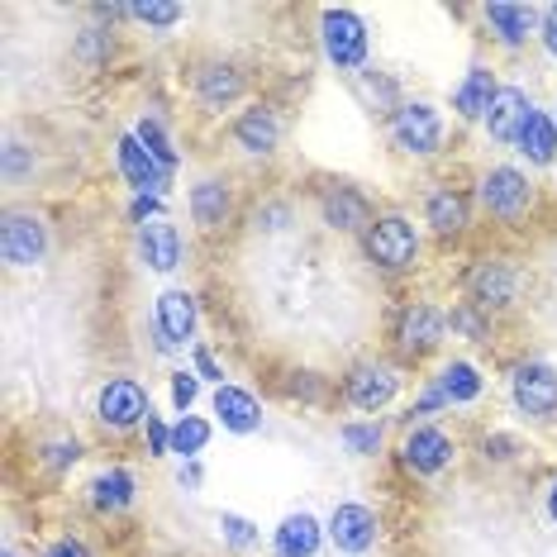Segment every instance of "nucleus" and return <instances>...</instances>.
<instances>
[{"label":"nucleus","instance_id":"obj_50","mask_svg":"<svg viewBox=\"0 0 557 557\" xmlns=\"http://www.w3.org/2000/svg\"><path fill=\"white\" fill-rule=\"evenodd\" d=\"M553 110H557V106H553ZM553 120H557V115H553Z\"/></svg>","mask_w":557,"mask_h":557},{"label":"nucleus","instance_id":"obj_12","mask_svg":"<svg viewBox=\"0 0 557 557\" xmlns=\"http://www.w3.org/2000/svg\"><path fill=\"white\" fill-rule=\"evenodd\" d=\"M314 210H320V224L329 234H358V238L372 230V220L382 214L358 182H324L320 196H314Z\"/></svg>","mask_w":557,"mask_h":557},{"label":"nucleus","instance_id":"obj_8","mask_svg":"<svg viewBox=\"0 0 557 557\" xmlns=\"http://www.w3.org/2000/svg\"><path fill=\"white\" fill-rule=\"evenodd\" d=\"M200 300L186 286H168L153 300V352L176 358V352H191L200 344Z\"/></svg>","mask_w":557,"mask_h":557},{"label":"nucleus","instance_id":"obj_48","mask_svg":"<svg viewBox=\"0 0 557 557\" xmlns=\"http://www.w3.org/2000/svg\"><path fill=\"white\" fill-rule=\"evenodd\" d=\"M548 519L557 524V476H553V486H548Z\"/></svg>","mask_w":557,"mask_h":557},{"label":"nucleus","instance_id":"obj_11","mask_svg":"<svg viewBox=\"0 0 557 557\" xmlns=\"http://www.w3.org/2000/svg\"><path fill=\"white\" fill-rule=\"evenodd\" d=\"M472 206H476V191H467L458 182H429L424 186V200H420V214L429 224V234L443 238V244H458L472 230Z\"/></svg>","mask_w":557,"mask_h":557},{"label":"nucleus","instance_id":"obj_28","mask_svg":"<svg viewBox=\"0 0 557 557\" xmlns=\"http://www.w3.org/2000/svg\"><path fill=\"white\" fill-rule=\"evenodd\" d=\"M515 153L524 158L529 168H553L557 162V120L548 110H534V115H529V124L515 138Z\"/></svg>","mask_w":557,"mask_h":557},{"label":"nucleus","instance_id":"obj_16","mask_svg":"<svg viewBox=\"0 0 557 557\" xmlns=\"http://www.w3.org/2000/svg\"><path fill=\"white\" fill-rule=\"evenodd\" d=\"M48 220L39 210H5V224H0V258L5 268H39L48 262Z\"/></svg>","mask_w":557,"mask_h":557},{"label":"nucleus","instance_id":"obj_46","mask_svg":"<svg viewBox=\"0 0 557 557\" xmlns=\"http://www.w3.org/2000/svg\"><path fill=\"white\" fill-rule=\"evenodd\" d=\"M539 44H543V53H548L557 62V0L548 10H543V24H539Z\"/></svg>","mask_w":557,"mask_h":557},{"label":"nucleus","instance_id":"obj_6","mask_svg":"<svg viewBox=\"0 0 557 557\" xmlns=\"http://www.w3.org/2000/svg\"><path fill=\"white\" fill-rule=\"evenodd\" d=\"M519 296H524V272H519L510 258H500V252H481L472 268L462 272V300H472L491 320L515 310Z\"/></svg>","mask_w":557,"mask_h":557},{"label":"nucleus","instance_id":"obj_9","mask_svg":"<svg viewBox=\"0 0 557 557\" xmlns=\"http://www.w3.org/2000/svg\"><path fill=\"white\" fill-rule=\"evenodd\" d=\"M448 338V310H438L434 300H405L396 310V324H391V344L405 362H424L429 352L443 348Z\"/></svg>","mask_w":557,"mask_h":557},{"label":"nucleus","instance_id":"obj_34","mask_svg":"<svg viewBox=\"0 0 557 557\" xmlns=\"http://www.w3.org/2000/svg\"><path fill=\"white\" fill-rule=\"evenodd\" d=\"M338 443L352 458H376L386 448V424L382 420H344L338 424Z\"/></svg>","mask_w":557,"mask_h":557},{"label":"nucleus","instance_id":"obj_33","mask_svg":"<svg viewBox=\"0 0 557 557\" xmlns=\"http://www.w3.org/2000/svg\"><path fill=\"white\" fill-rule=\"evenodd\" d=\"M448 329H453V338H467V344H491L496 320H491L486 310H476L472 300H453L448 306Z\"/></svg>","mask_w":557,"mask_h":557},{"label":"nucleus","instance_id":"obj_29","mask_svg":"<svg viewBox=\"0 0 557 557\" xmlns=\"http://www.w3.org/2000/svg\"><path fill=\"white\" fill-rule=\"evenodd\" d=\"M134 138L148 148V153L158 158V168L168 172V176L182 172V148H176V138H172V129H168V120H162L158 110H148V115H138V124H134Z\"/></svg>","mask_w":557,"mask_h":557},{"label":"nucleus","instance_id":"obj_43","mask_svg":"<svg viewBox=\"0 0 557 557\" xmlns=\"http://www.w3.org/2000/svg\"><path fill=\"white\" fill-rule=\"evenodd\" d=\"M168 214V196H129V224H153Z\"/></svg>","mask_w":557,"mask_h":557},{"label":"nucleus","instance_id":"obj_35","mask_svg":"<svg viewBox=\"0 0 557 557\" xmlns=\"http://www.w3.org/2000/svg\"><path fill=\"white\" fill-rule=\"evenodd\" d=\"M129 20L144 24L148 34H172L186 20V5L182 0H138V5H129Z\"/></svg>","mask_w":557,"mask_h":557},{"label":"nucleus","instance_id":"obj_27","mask_svg":"<svg viewBox=\"0 0 557 557\" xmlns=\"http://www.w3.org/2000/svg\"><path fill=\"white\" fill-rule=\"evenodd\" d=\"M429 382L438 386V396L448 400V410L453 405H476L481 391H486V376H481V367L472 358H448Z\"/></svg>","mask_w":557,"mask_h":557},{"label":"nucleus","instance_id":"obj_17","mask_svg":"<svg viewBox=\"0 0 557 557\" xmlns=\"http://www.w3.org/2000/svg\"><path fill=\"white\" fill-rule=\"evenodd\" d=\"M282 138H286V120L276 106H268V100H248V106L230 120V144L248 158H276Z\"/></svg>","mask_w":557,"mask_h":557},{"label":"nucleus","instance_id":"obj_14","mask_svg":"<svg viewBox=\"0 0 557 557\" xmlns=\"http://www.w3.org/2000/svg\"><path fill=\"white\" fill-rule=\"evenodd\" d=\"M510 400L524 420H557V367L548 358H519L510 367Z\"/></svg>","mask_w":557,"mask_h":557},{"label":"nucleus","instance_id":"obj_24","mask_svg":"<svg viewBox=\"0 0 557 557\" xmlns=\"http://www.w3.org/2000/svg\"><path fill=\"white\" fill-rule=\"evenodd\" d=\"M500 86H505V82L496 77V67H491V62H472V67L462 72V82L453 86V96H448L453 115H458L462 124H481Z\"/></svg>","mask_w":557,"mask_h":557},{"label":"nucleus","instance_id":"obj_3","mask_svg":"<svg viewBox=\"0 0 557 557\" xmlns=\"http://www.w3.org/2000/svg\"><path fill=\"white\" fill-rule=\"evenodd\" d=\"M320 53L334 72H344V77H362L367 62H372V29H367V20L358 10L348 5H324L320 10Z\"/></svg>","mask_w":557,"mask_h":557},{"label":"nucleus","instance_id":"obj_20","mask_svg":"<svg viewBox=\"0 0 557 557\" xmlns=\"http://www.w3.org/2000/svg\"><path fill=\"white\" fill-rule=\"evenodd\" d=\"M481 24L505 53H519V48H529V39H539L543 10L519 5V0H491V5H481Z\"/></svg>","mask_w":557,"mask_h":557},{"label":"nucleus","instance_id":"obj_40","mask_svg":"<svg viewBox=\"0 0 557 557\" xmlns=\"http://www.w3.org/2000/svg\"><path fill=\"white\" fill-rule=\"evenodd\" d=\"M290 220H296V210H290L286 200H268V206H258V214H252L258 234H282Z\"/></svg>","mask_w":557,"mask_h":557},{"label":"nucleus","instance_id":"obj_38","mask_svg":"<svg viewBox=\"0 0 557 557\" xmlns=\"http://www.w3.org/2000/svg\"><path fill=\"white\" fill-rule=\"evenodd\" d=\"M34 168H39V153L24 148L20 138H5V148H0V172H5V182L20 186L24 176H34Z\"/></svg>","mask_w":557,"mask_h":557},{"label":"nucleus","instance_id":"obj_49","mask_svg":"<svg viewBox=\"0 0 557 557\" xmlns=\"http://www.w3.org/2000/svg\"><path fill=\"white\" fill-rule=\"evenodd\" d=\"M0 557H20V553H15V548H10V543H5V548H0Z\"/></svg>","mask_w":557,"mask_h":557},{"label":"nucleus","instance_id":"obj_30","mask_svg":"<svg viewBox=\"0 0 557 557\" xmlns=\"http://www.w3.org/2000/svg\"><path fill=\"white\" fill-rule=\"evenodd\" d=\"M214 424L206 414H176L172 420V458L176 462H200V453L210 448Z\"/></svg>","mask_w":557,"mask_h":557},{"label":"nucleus","instance_id":"obj_1","mask_svg":"<svg viewBox=\"0 0 557 557\" xmlns=\"http://www.w3.org/2000/svg\"><path fill=\"white\" fill-rule=\"evenodd\" d=\"M476 206L486 210V220H496L500 230H519L539 206V186L519 162H491L476 176Z\"/></svg>","mask_w":557,"mask_h":557},{"label":"nucleus","instance_id":"obj_21","mask_svg":"<svg viewBox=\"0 0 557 557\" xmlns=\"http://www.w3.org/2000/svg\"><path fill=\"white\" fill-rule=\"evenodd\" d=\"M329 543V529L320 515L310 510H290L272 524L268 534V553L272 557H320V548Z\"/></svg>","mask_w":557,"mask_h":557},{"label":"nucleus","instance_id":"obj_37","mask_svg":"<svg viewBox=\"0 0 557 557\" xmlns=\"http://www.w3.org/2000/svg\"><path fill=\"white\" fill-rule=\"evenodd\" d=\"M200 376H196V367H172L168 372V396H172V410L176 414H191L196 410V400H200Z\"/></svg>","mask_w":557,"mask_h":557},{"label":"nucleus","instance_id":"obj_22","mask_svg":"<svg viewBox=\"0 0 557 557\" xmlns=\"http://www.w3.org/2000/svg\"><path fill=\"white\" fill-rule=\"evenodd\" d=\"M134 252H138V262H144L148 272H158V276H172L176 268H182V230L172 224V214H162V220L153 224H138L134 230Z\"/></svg>","mask_w":557,"mask_h":557},{"label":"nucleus","instance_id":"obj_25","mask_svg":"<svg viewBox=\"0 0 557 557\" xmlns=\"http://www.w3.org/2000/svg\"><path fill=\"white\" fill-rule=\"evenodd\" d=\"M134 500H138V476L129 472V467H120V462L100 467V472L86 481V505H91L96 515H106V519L129 515Z\"/></svg>","mask_w":557,"mask_h":557},{"label":"nucleus","instance_id":"obj_2","mask_svg":"<svg viewBox=\"0 0 557 557\" xmlns=\"http://www.w3.org/2000/svg\"><path fill=\"white\" fill-rule=\"evenodd\" d=\"M362 252H367V262H372L376 272H386V276L420 272L424 234L405 210H382L372 220V230L362 234Z\"/></svg>","mask_w":557,"mask_h":557},{"label":"nucleus","instance_id":"obj_32","mask_svg":"<svg viewBox=\"0 0 557 557\" xmlns=\"http://www.w3.org/2000/svg\"><path fill=\"white\" fill-rule=\"evenodd\" d=\"M214 529H220V539L230 553H258L262 548V524L248 515H238V510H220L214 515Z\"/></svg>","mask_w":557,"mask_h":557},{"label":"nucleus","instance_id":"obj_31","mask_svg":"<svg viewBox=\"0 0 557 557\" xmlns=\"http://www.w3.org/2000/svg\"><path fill=\"white\" fill-rule=\"evenodd\" d=\"M86 458V443L77 434H58V438H44L39 448H34V462L44 467L48 476H67L72 467Z\"/></svg>","mask_w":557,"mask_h":557},{"label":"nucleus","instance_id":"obj_36","mask_svg":"<svg viewBox=\"0 0 557 557\" xmlns=\"http://www.w3.org/2000/svg\"><path fill=\"white\" fill-rule=\"evenodd\" d=\"M72 58H77L86 72H106L110 58H115V34L110 29H82L77 39H72Z\"/></svg>","mask_w":557,"mask_h":557},{"label":"nucleus","instance_id":"obj_42","mask_svg":"<svg viewBox=\"0 0 557 557\" xmlns=\"http://www.w3.org/2000/svg\"><path fill=\"white\" fill-rule=\"evenodd\" d=\"M144 448H148V458H172V424L162 420L158 410H153V420L144 424Z\"/></svg>","mask_w":557,"mask_h":557},{"label":"nucleus","instance_id":"obj_26","mask_svg":"<svg viewBox=\"0 0 557 557\" xmlns=\"http://www.w3.org/2000/svg\"><path fill=\"white\" fill-rule=\"evenodd\" d=\"M534 96L524 91V86H515V82H505L500 91H496V100H491V110H486V120H481V129H486L496 144H510L515 148V138H519V129L529 124V115H534Z\"/></svg>","mask_w":557,"mask_h":557},{"label":"nucleus","instance_id":"obj_5","mask_svg":"<svg viewBox=\"0 0 557 557\" xmlns=\"http://www.w3.org/2000/svg\"><path fill=\"white\" fill-rule=\"evenodd\" d=\"M153 420V391H148L138 376L129 372H115L106 376L96 391V424L106 429L110 438H124V434H144V424Z\"/></svg>","mask_w":557,"mask_h":557},{"label":"nucleus","instance_id":"obj_13","mask_svg":"<svg viewBox=\"0 0 557 557\" xmlns=\"http://www.w3.org/2000/svg\"><path fill=\"white\" fill-rule=\"evenodd\" d=\"M400 367H391L382 358H362L344 372V400L352 405L358 414H382L386 405H396L400 396Z\"/></svg>","mask_w":557,"mask_h":557},{"label":"nucleus","instance_id":"obj_23","mask_svg":"<svg viewBox=\"0 0 557 557\" xmlns=\"http://www.w3.org/2000/svg\"><path fill=\"white\" fill-rule=\"evenodd\" d=\"M210 414L224 434H238V438H248L262 429V400L238 382H224V386L210 391Z\"/></svg>","mask_w":557,"mask_h":557},{"label":"nucleus","instance_id":"obj_41","mask_svg":"<svg viewBox=\"0 0 557 557\" xmlns=\"http://www.w3.org/2000/svg\"><path fill=\"white\" fill-rule=\"evenodd\" d=\"M39 557H100L91 548V539H82V534H58V539H48Z\"/></svg>","mask_w":557,"mask_h":557},{"label":"nucleus","instance_id":"obj_19","mask_svg":"<svg viewBox=\"0 0 557 557\" xmlns=\"http://www.w3.org/2000/svg\"><path fill=\"white\" fill-rule=\"evenodd\" d=\"M115 172L124 176V186H129L134 196H172V182H176V176L162 172L158 158L138 144L134 129L115 134Z\"/></svg>","mask_w":557,"mask_h":557},{"label":"nucleus","instance_id":"obj_45","mask_svg":"<svg viewBox=\"0 0 557 557\" xmlns=\"http://www.w3.org/2000/svg\"><path fill=\"white\" fill-rule=\"evenodd\" d=\"M296 376H300V382H290V386H286V396H290V400L300 396L306 405H320L329 386H324V382H320V376H314V372H296Z\"/></svg>","mask_w":557,"mask_h":557},{"label":"nucleus","instance_id":"obj_7","mask_svg":"<svg viewBox=\"0 0 557 557\" xmlns=\"http://www.w3.org/2000/svg\"><path fill=\"white\" fill-rule=\"evenodd\" d=\"M186 91L200 115H224V110L244 106L248 96V72L234 58H200L186 72Z\"/></svg>","mask_w":557,"mask_h":557},{"label":"nucleus","instance_id":"obj_10","mask_svg":"<svg viewBox=\"0 0 557 557\" xmlns=\"http://www.w3.org/2000/svg\"><path fill=\"white\" fill-rule=\"evenodd\" d=\"M396 458L414 481H434L458 462V438H453L443 424H410L400 438V448H396Z\"/></svg>","mask_w":557,"mask_h":557},{"label":"nucleus","instance_id":"obj_47","mask_svg":"<svg viewBox=\"0 0 557 557\" xmlns=\"http://www.w3.org/2000/svg\"><path fill=\"white\" fill-rule=\"evenodd\" d=\"M200 481H206V467H200V462H182V467H176V486L200 491Z\"/></svg>","mask_w":557,"mask_h":557},{"label":"nucleus","instance_id":"obj_15","mask_svg":"<svg viewBox=\"0 0 557 557\" xmlns=\"http://www.w3.org/2000/svg\"><path fill=\"white\" fill-rule=\"evenodd\" d=\"M324 529H329L334 553H344V557H367V553H376V543H382V515L362 500H338L334 510H329Z\"/></svg>","mask_w":557,"mask_h":557},{"label":"nucleus","instance_id":"obj_39","mask_svg":"<svg viewBox=\"0 0 557 557\" xmlns=\"http://www.w3.org/2000/svg\"><path fill=\"white\" fill-rule=\"evenodd\" d=\"M191 367H196L200 382H210V386H224V382H230V372H224V362L214 358V348L206 344V338H200V344L191 348Z\"/></svg>","mask_w":557,"mask_h":557},{"label":"nucleus","instance_id":"obj_18","mask_svg":"<svg viewBox=\"0 0 557 557\" xmlns=\"http://www.w3.org/2000/svg\"><path fill=\"white\" fill-rule=\"evenodd\" d=\"M234 210H238V196H234V182L220 172L210 176H196L191 191H186V214L200 234H224L234 224Z\"/></svg>","mask_w":557,"mask_h":557},{"label":"nucleus","instance_id":"obj_4","mask_svg":"<svg viewBox=\"0 0 557 557\" xmlns=\"http://www.w3.org/2000/svg\"><path fill=\"white\" fill-rule=\"evenodd\" d=\"M386 129H391L396 153L414 158V162H429L448 148V115H443V106H434V100H424V96L405 100L396 115L386 120Z\"/></svg>","mask_w":557,"mask_h":557},{"label":"nucleus","instance_id":"obj_44","mask_svg":"<svg viewBox=\"0 0 557 557\" xmlns=\"http://www.w3.org/2000/svg\"><path fill=\"white\" fill-rule=\"evenodd\" d=\"M515 453H519L515 434H500V429H496V434L481 438V458H486V462H515Z\"/></svg>","mask_w":557,"mask_h":557}]
</instances>
